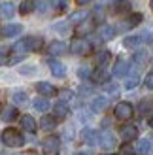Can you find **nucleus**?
I'll list each match as a JSON object with an SVG mask.
<instances>
[{"label": "nucleus", "mask_w": 153, "mask_h": 155, "mask_svg": "<svg viewBox=\"0 0 153 155\" xmlns=\"http://www.w3.org/2000/svg\"><path fill=\"white\" fill-rule=\"evenodd\" d=\"M113 114H116L117 119L125 121V119H131V117H132L134 108H132V104H129V102H119V104L116 106V110H113Z\"/></svg>", "instance_id": "39448f33"}, {"label": "nucleus", "mask_w": 153, "mask_h": 155, "mask_svg": "<svg viewBox=\"0 0 153 155\" xmlns=\"http://www.w3.org/2000/svg\"><path fill=\"white\" fill-rule=\"evenodd\" d=\"M47 6H49V2H45V0H42V2L38 4V12H40V13H45V12H47Z\"/></svg>", "instance_id": "c9c22d12"}, {"label": "nucleus", "mask_w": 153, "mask_h": 155, "mask_svg": "<svg viewBox=\"0 0 153 155\" xmlns=\"http://www.w3.org/2000/svg\"><path fill=\"white\" fill-rule=\"evenodd\" d=\"M142 42H144L142 34H136V36H127L123 44H125V48H138Z\"/></svg>", "instance_id": "aec40b11"}, {"label": "nucleus", "mask_w": 153, "mask_h": 155, "mask_svg": "<svg viewBox=\"0 0 153 155\" xmlns=\"http://www.w3.org/2000/svg\"><path fill=\"white\" fill-rule=\"evenodd\" d=\"M149 125H151V129H153V115H151V119H149Z\"/></svg>", "instance_id": "a19ab883"}, {"label": "nucleus", "mask_w": 153, "mask_h": 155, "mask_svg": "<svg viewBox=\"0 0 153 155\" xmlns=\"http://www.w3.org/2000/svg\"><path fill=\"white\" fill-rule=\"evenodd\" d=\"M83 140H85L89 146L96 144V142H98V134H96V130H93V129H85V130H83Z\"/></svg>", "instance_id": "412c9836"}, {"label": "nucleus", "mask_w": 153, "mask_h": 155, "mask_svg": "<svg viewBox=\"0 0 153 155\" xmlns=\"http://www.w3.org/2000/svg\"><path fill=\"white\" fill-rule=\"evenodd\" d=\"M70 51L74 55H87L91 51V44L87 40H83V38H74L70 44Z\"/></svg>", "instance_id": "20e7f679"}, {"label": "nucleus", "mask_w": 153, "mask_h": 155, "mask_svg": "<svg viewBox=\"0 0 153 155\" xmlns=\"http://www.w3.org/2000/svg\"><path fill=\"white\" fill-rule=\"evenodd\" d=\"M47 64H49V70H51V74H53V76H57V78H63V76L66 74V68H64V64H63V63H59V61H55V59H49V61H47Z\"/></svg>", "instance_id": "6e6552de"}, {"label": "nucleus", "mask_w": 153, "mask_h": 155, "mask_svg": "<svg viewBox=\"0 0 153 155\" xmlns=\"http://www.w3.org/2000/svg\"><path fill=\"white\" fill-rule=\"evenodd\" d=\"M78 76H80V78H87V76H89V68H87V66H81L80 70H78Z\"/></svg>", "instance_id": "4c0bfd02"}, {"label": "nucleus", "mask_w": 153, "mask_h": 155, "mask_svg": "<svg viewBox=\"0 0 153 155\" xmlns=\"http://www.w3.org/2000/svg\"><path fill=\"white\" fill-rule=\"evenodd\" d=\"M98 66H100V68H104L106 66V63H108V61H110V51H102V53H98Z\"/></svg>", "instance_id": "bb28decb"}, {"label": "nucleus", "mask_w": 153, "mask_h": 155, "mask_svg": "<svg viewBox=\"0 0 153 155\" xmlns=\"http://www.w3.org/2000/svg\"><path fill=\"white\" fill-rule=\"evenodd\" d=\"M2 142H4V146H8V148H21L23 142H25V138H23V134L17 129L8 127L2 133Z\"/></svg>", "instance_id": "f03ea898"}, {"label": "nucleus", "mask_w": 153, "mask_h": 155, "mask_svg": "<svg viewBox=\"0 0 153 155\" xmlns=\"http://www.w3.org/2000/svg\"><path fill=\"white\" fill-rule=\"evenodd\" d=\"M53 115H55V119H57V121L66 119V117H68V106H66L64 102L55 104V106H53Z\"/></svg>", "instance_id": "9d476101"}, {"label": "nucleus", "mask_w": 153, "mask_h": 155, "mask_svg": "<svg viewBox=\"0 0 153 155\" xmlns=\"http://www.w3.org/2000/svg\"><path fill=\"white\" fill-rule=\"evenodd\" d=\"M127 72H129V64L125 63V61H117L116 66H113V76L123 78V76H127Z\"/></svg>", "instance_id": "a211bd4d"}, {"label": "nucleus", "mask_w": 153, "mask_h": 155, "mask_svg": "<svg viewBox=\"0 0 153 155\" xmlns=\"http://www.w3.org/2000/svg\"><path fill=\"white\" fill-rule=\"evenodd\" d=\"M144 85H146L148 89H153V72H149L146 78H144Z\"/></svg>", "instance_id": "473e14b6"}, {"label": "nucleus", "mask_w": 153, "mask_h": 155, "mask_svg": "<svg viewBox=\"0 0 153 155\" xmlns=\"http://www.w3.org/2000/svg\"><path fill=\"white\" fill-rule=\"evenodd\" d=\"M85 17H87V12H85V10H81V12H78V13H72V15H70V21H74V23H76V21L85 19Z\"/></svg>", "instance_id": "2f4dec72"}, {"label": "nucleus", "mask_w": 153, "mask_h": 155, "mask_svg": "<svg viewBox=\"0 0 153 155\" xmlns=\"http://www.w3.org/2000/svg\"><path fill=\"white\" fill-rule=\"evenodd\" d=\"M104 87H106V91H110V93H117V85L116 83H106Z\"/></svg>", "instance_id": "58836bf2"}, {"label": "nucleus", "mask_w": 153, "mask_h": 155, "mask_svg": "<svg viewBox=\"0 0 153 155\" xmlns=\"http://www.w3.org/2000/svg\"><path fill=\"white\" fill-rule=\"evenodd\" d=\"M148 59H149V55L146 51H136L134 55H132V61H134V64H138V66H144L148 63Z\"/></svg>", "instance_id": "5701e85b"}, {"label": "nucleus", "mask_w": 153, "mask_h": 155, "mask_svg": "<svg viewBox=\"0 0 153 155\" xmlns=\"http://www.w3.org/2000/svg\"><path fill=\"white\" fill-rule=\"evenodd\" d=\"M21 30H23L21 25H4L2 30H0V34H2L4 38H11V36L21 34Z\"/></svg>", "instance_id": "f8f14e48"}, {"label": "nucleus", "mask_w": 153, "mask_h": 155, "mask_svg": "<svg viewBox=\"0 0 153 155\" xmlns=\"http://www.w3.org/2000/svg\"><path fill=\"white\" fill-rule=\"evenodd\" d=\"M98 36H100V40L108 42V40H112V38L116 36V28L110 27V25H102L100 28H98Z\"/></svg>", "instance_id": "4468645a"}, {"label": "nucleus", "mask_w": 153, "mask_h": 155, "mask_svg": "<svg viewBox=\"0 0 153 155\" xmlns=\"http://www.w3.org/2000/svg\"><path fill=\"white\" fill-rule=\"evenodd\" d=\"M34 108H36L38 112H47L49 110V102L45 98H36L34 100Z\"/></svg>", "instance_id": "393cba45"}, {"label": "nucleus", "mask_w": 153, "mask_h": 155, "mask_svg": "<svg viewBox=\"0 0 153 155\" xmlns=\"http://www.w3.org/2000/svg\"><path fill=\"white\" fill-rule=\"evenodd\" d=\"M151 151V142L149 140H140L136 144V153L138 155H148Z\"/></svg>", "instance_id": "4be33fe9"}, {"label": "nucleus", "mask_w": 153, "mask_h": 155, "mask_svg": "<svg viewBox=\"0 0 153 155\" xmlns=\"http://www.w3.org/2000/svg\"><path fill=\"white\" fill-rule=\"evenodd\" d=\"M140 21H142V15H140V13H132L131 17L127 19V27H136Z\"/></svg>", "instance_id": "c756f323"}, {"label": "nucleus", "mask_w": 153, "mask_h": 155, "mask_svg": "<svg viewBox=\"0 0 153 155\" xmlns=\"http://www.w3.org/2000/svg\"><path fill=\"white\" fill-rule=\"evenodd\" d=\"M13 100H15V102H17V104H25L27 102V93H23V91H15L13 93Z\"/></svg>", "instance_id": "c85d7f7f"}, {"label": "nucleus", "mask_w": 153, "mask_h": 155, "mask_svg": "<svg viewBox=\"0 0 153 155\" xmlns=\"http://www.w3.org/2000/svg\"><path fill=\"white\" fill-rule=\"evenodd\" d=\"M149 6H151V10H153V0H151V2H149Z\"/></svg>", "instance_id": "37998d69"}, {"label": "nucleus", "mask_w": 153, "mask_h": 155, "mask_svg": "<svg viewBox=\"0 0 153 155\" xmlns=\"http://www.w3.org/2000/svg\"><path fill=\"white\" fill-rule=\"evenodd\" d=\"M42 45H44V40L40 36H27V38H23V40H19L17 44L13 45V51H17V53L38 51Z\"/></svg>", "instance_id": "f257e3e1"}, {"label": "nucleus", "mask_w": 153, "mask_h": 155, "mask_svg": "<svg viewBox=\"0 0 153 155\" xmlns=\"http://www.w3.org/2000/svg\"><path fill=\"white\" fill-rule=\"evenodd\" d=\"M98 140H100L102 148H113V146H116V136H113L110 130H102V133L98 134Z\"/></svg>", "instance_id": "1a4fd4ad"}, {"label": "nucleus", "mask_w": 153, "mask_h": 155, "mask_svg": "<svg viewBox=\"0 0 153 155\" xmlns=\"http://www.w3.org/2000/svg\"><path fill=\"white\" fill-rule=\"evenodd\" d=\"M13 13H15V6L11 2H4V4H0V17H4V19H11L13 17Z\"/></svg>", "instance_id": "2eb2a0df"}, {"label": "nucleus", "mask_w": 153, "mask_h": 155, "mask_svg": "<svg viewBox=\"0 0 153 155\" xmlns=\"http://www.w3.org/2000/svg\"><path fill=\"white\" fill-rule=\"evenodd\" d=\"M76 155H89V153H76Z\"/></svg>", "instance_id": "79ce46f5"}, {"label": "nucleus", "mask_w": 153, "mask_h": 155, "mask_svg": "<svg viewBox=\"0 0 153 155\" xmlns=\"http://www.w3.org/2000/svg\"><path fill=\"white\" fill-rule=\"evenodd\" d=\"M64 51H66V44L64 42H53L49 48H47V53H49V55H53V57H55V55H63Z\"/></svg>", "instance_id": "dca6fc26"}, {"label": "nucleus", "mask_w": 153, "mask_h": 155, "mask_svg": "<svg viewBox=\"0 0 153 155\" xmlns=\"http://www.w3.org/2000/svg\"><path fill=\"white\" fill-rule=\"evenodd\" d=\"M138 81H140V80H138V76H136V74H132V76H129V78H127V81H125V87H127V89H134L136 85H138Z\"/></svg>", "instance_id": "cd10ccee"}, {"label": "nucleus", "mask_w": 153, "mask_h": 155, "mask_svg": "<svg viewBox=\"0 0 153 155\" xmlns=\"http://www.w3.org/2000/svg\"><path fill=\"white\" fill-rule=\"evenodd\" d=\"M136 136H138V129H136L134 125H125V127H121V138H123L125 142H132Z\"/></svg>", "instance_id": "0eeeda50"}, {"label": "nucleus", "mask_w": 153, "mask_h": 155, "mask_svg": "<svg viewBox=\"0 0 153 155\" xmlns=\"http://www.w3.org/2000/svg\"><path fill=\"white\" fill-rule=\"evenodd\" d=\"M34 10V2L32 0H25V2H23L21 6H19V12L23 13V15H27V13H30Z\"/></svg>", "instance_id": "a878e982"}, {"label": "nucleus", "mask_w": 153, "mask_h": 155, "mask_svg": "<svg viewBox=\"0 0 153 155\" xmlns=\"http://www.w3.org/2000/svg\"><path fill=\"white\" fill-rule=\"evenodd\" d=\"M21 125H23L25 130H28V133H36V129H38V123H36V119L32 117V115H23Z\"/></svg>", "instance_id": "ddd939ff"}, {"label": "nucleus", "mask_w": 153, "mask_h": 155, "mask_svg": "<svg viewBox=\"0 0 153 155\" xmlns=\"http://www.w3.org/2000/svg\"><path fill=\"white\" fill-rule=\"evenodd\" d=\"M136 148H131V146H123V155H134Z\"/></svg>", "instance_id": "e433bc0d"}, {"label": "nucleus", "mask_w": 153, "mask_h": 155, "mask_svg": "<svg viewBox=\"0 0 153 155\" xmlns=\"http://www.w3.org/2000/svg\"><path fill=\"white\" fill-rule=\"evenodd\" d=\"M17 110H15L13 106H8V108H4V112H2V119L6 121V123H11V121H15L17 119Z\"/></svg>", "instance_id": "6ab92c4d"}, {"label": "nucleus", "mask_w": 153, "mask_h": 155, "mask_svg": "<svg viewBox=\"0 0 153 155\" xmlns=\"http://www.w3.org/2000/svg\"><path fill=\"white\" fill-rule=\"evenodd\" d=\"M55 117H49V115H44V117L40 119V127L44 129V130H51L53 127H55Z\"/></svg>", "instance_id": "b1692460"}, {"label": "nucleus", "mask_w": 153, "mask_h": 155, "mask_svg": "<svg viewBox=\"0 0 153 155\" xmlns=\"http://www.w3.org/2000/svg\"><path fill=\"white\" fill-rule=\"evenodd\" d=\"M106 106H108V98L106 97H95L93 102H91V110L93 112H102Z\"/></svg>", "instance_id": "f3484780"}, {"label": "nucleus", "mask_w": 153, "mask_h": 155, "mask_svg": "<svg viewBox=\"0 0 153 155\" xmlns=\"http://www.w3.org/2000/svg\"><path fill=\"white\" fill-rule=\"evenodd\" d=\"M42 150L45 155H57L60 151V140L57 136H47L42 142Z\"/></svg>", "instance_id": "7ed1b4c3"}, {"label": "nucleus", "mask_w": 153, "mask_h": 155, "mask_svg": "<svg viewBox=\"0 0 153 155\" xmlns=\"http://www.w3.org/2000/svg\"><path fill=\"white\" fill-rule=\"evenodd\" d=\"M36 89H38V93H40V95H44V97H53V95L57 93V89L53 87L51 83H47V81H38Z\"/></svg>", "instance_id": "9b49d317"}, {"label": "nucleus", "mask_w": 153, "mask_h": 155, "mask_svg": "<svg viewBox=\"0 0 153 155\" xmlns=\"http://www.w3.org/2000/svg\"><path fill=\"white\" fill-rule=\"evenodd\" d=\"M112 12L116 15L129 13V12H131V2H129V0H116V2L112 4Z\"/></svg>", "instance_id": "423d86ee"}, {"label": "nucleus", "mask_w": 153, "mask_h": 155, "mask_svg": "<svg viewBox=\"0 0 153 155\" xmlns=\"http://www.w3.org/2000/svg\"><path fill=\"white\" fill-rule=\"evenodd\" d=\"M149 110H151V104H149V102H142V104H140V114H142V115L149 114Z\"/></svg>", "instance_id": "72a5a7b5"}, {"label": "nucleus", "mask_w": 153, "mask_h": 155, "mask_svg": "<svg viewBox=\"0 0 153 155\" xmlns=\"http://www.w3.org/2000/svg\"><path fill=\"white\" fill-rule=\"evenodd\" d=\"M93 80L95 81H106V80H108V74L104 72V68H100V70H96L93 74Z\"/></svg>", "instance_id": "7c9ffc66"}, {"label": "nucleus", "mask_w": 153, "mask_h": 155, "mask_svg": "<svg viewBox=\"0 0 153 155\" xmlns=\"http://www.w3.org/2000/svg\"><path fill=\"white\" fill-rule=\"evenodd\" d=\"M76 2H78L80 6H85V4H89V2H91V0H76Z\"/></svg>", "instance_id": "ea45409f"}, {"label": "nucleus", "mask_w": 153, "mask_h": 155, "mask_svg": "<svg viewBox=\"0 0 153 155\" xmlns=\"http://www.w3.org/2000/svg\"><path fill=\"white\" fill-rule=\"evenodd\" d=\"M72 97H74V93H72V91H68V89L60 91V98H63V100H72Z\"/></svg>", "instance_id": "f704fd0d"}, {"label": "nucleus", "mask_w": 153, "mask_h": 155, "mask_svg": "<svg viewBox=\"0 0 153 155\" xmlns=\"http://www.w3.org/2000/svg\"><path fill=\"white\" fill-rule=\"evenodd\" d=\"M151 48H153V45H151Z\"/></svg>", "instance_id": "c03bdc74"}]
</instances>
